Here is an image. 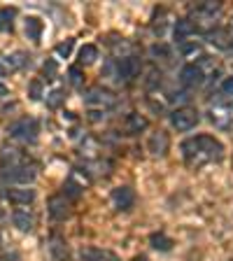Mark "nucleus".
I'll return each mask as SVG.
<instances>
[{
	"instance_id": "nucleus-9",
	"label": "nucleus",
	"mask_w": 233,
	"mask_h": 261,
	"mask_svg": "<svg viewBox=\"0 0 233 261\" xmlns=\"http://www.w3.org/2000/svg\"><path fill=\"white\" fill-rule=\"evenodd\" d=\"M47 212H49V217L54 219V222H63V219H68L70 217V212H72L70 198H65L63 194L51 196L49 203H47Z\"/></svg>"
},
{
	"instance_id": "nucleus-29",
	"label": "nucleus",
	"mask_w": 233,
	"mask_h": 261,
	"mask_svg": "<svg viewBox=\"0 0 233 261\" xmlns=\"http://www.w3.org/2000/svg\"><path fill=\"white\" fill-rule=\"evenodd\" d=\"M72 47H75V40H65V42L56 44V54L61 56V59H68L72 51Z\"/></svg>"
},
{
	"instance_id": "nucleus-1",
	"label": "nucleus",
	"mask_w": 233,
	"mask_h": 261,
	"mask_svg": "<svg viewBox=\"0 0 233 261\" xmlns=\"http://www.w3.org/2000/svg\"><path fill=\"white\" fill-rule=\"evenodd\" d=\"M179 149H182L187 166H191V168H201L205 163H217L224 159V145L212 136L187 138Z\"/></svg>"
},
{
	"instance_id": "nucleus-18",
	"label": "nucleus",
	"mask_w": 233,
	"mask_h": 261,
	"mask_svg": "<svg viewBox=\"0 0 233 261\" xmlns=\"http://www.w3.org/2000/svg\"><path fill=\"white\" fill-rule=\"evenodd\" d=\"M0 63L5 65V68H10V70H21L23 65L31 63V56H28L26 51H12V54L3 56V61H0Z\"/></svg>"
},
{
	"instance_id": "nucleus-25",
	"label": "nucleus",
	"mask_w": 233,
	"mask_h": 261,
	"mask_svg": "<svg viewBox=\"0 0 233 261\" xmlns=\"http://www.w3.org/2000/svg\"><path fill=\"white\" fill-rule=\"evenodd\" d=\"M77 56H80V59H77V61H80V68H82V65H91L93 61L98 59V47H96V44H84V47L80 49V54H77Z\"/></svg>"
},
{
	"instance_id": "nucleus-13",
	"label": "nucleus",
	"mask_w": 233,
	"mask_h": 261,
	"mask_svg": "<svg viewBox=\"0 0 233 261\" xmlns=\"http://www.w3.org/2000/svg\"><path fill=\"white\" fill-rule=\"evenodd\" d=\"M49 254L54 256L56 261H70V245L61 233H51L49 238Z\"/></svg>"
},
{
	"instance_id": "nucleus-15",
	"label": "nucleus",
	"mask_w": 233,
	"mask_h": 261,
	"mask_svg": "<svg viewBox=\"0 0 233 261\" xmlns=\"http://www.w3.org/2000/svg\"><path fill=\"white\" fill-rule=\"evenodd\" d=\"M205 40L217 49H228L233 44V40H231L226 28H210V31L205 33Z\"/></svg>"
},
{
	"instance_id": "nucleus-17",
	"label": "nucleus",
	"mask_w": 233,
	"mask_h": 261,
	"mask_svg": "<svg viewBox=\"0 0 233 261\" xmlns=\"http://www.w3.org/2000/svg\"><path fill=\"white\" fill-rule=\"evenodd\" d=\"M124 126H126V133H128V136H138V133H142V130H147V126H149V121H147V117H142V114H138V112H131L128 117H126Z\"/></svg>"
},
{
	"instance_id": "nucleus-6",
	"label": "nucleus",
	"mask_w": 233,
	"mask_h": 261,
	"mask_svg": "<svg viewBox=\"0 0 233 261\" xmlns=\"http://www.w3.org/2000/svg\"><path fill=\"white\" fill-rule=\"evenodd\" d=\"M89 185H91V177L87 175V170L75 168L70 173V177L65 179L63 196H65V198H70V201H75V198H80V196L84 194V187H89Z\"/></svg>"
},
{
	"instance_id": "nucleus-23",
	"label": "nucleus",
	"mask_w": 233,
	"mask_h": 261,
	"mask_svg": "<svg viewBox=\"0 0 233 261\" xmlns=\"http://www.w3.org/2000/svg\"><path fill=\"white\" fill-rule=\"evenodd\" d=\"M16 19L14 7H0V33H12Z\"/></svg>"
},
{
	"instance_id": "nucleus-5",
	"label": "nucleus",
	"mask_w": 233,
	"mask_h": 261,
	"mask_svg": "<svg viewBox=\"0 0 233 261\" xmlns=\"http://www.w3.org/2000/svg\"><path fill=\"white\" fill-rule=\"evenodd\" d=\"M168 119H170V126H173L175 130L187 133V130L196 128V124L201 121V114H198V110H194V108H177L168 114Z\"/></svg>"
},
{
	"instance_id": "nucleus-16",
	"label": "nucleus",
	"mask_w": 233,
	"mask_h": 261,
	"mask_svg": "<svg viewBox=\"0 0 233 261\" xmlns=\"http://www.w3.org/2000/svg\"><path fill=\"white\" fill-rule=\"evenodd\" d=\"M170 147V138L166 130H159V133H154L152 138H149V152L154 154V156H163V154L168 152Z\"/></svg>"
},
{
	"instance_id": "nucleus-19",
	"label": "nucleus",
	"mask_w": 233,
	"mask_h": 261,
	"mask_svg": "<svg viewBox=\"0 0 233 261\" xmlns=\"http://www.w3.org/2000/svg\"><path fill=\"white\" fill-rule=\"evenodd\" d=\"M12 224H14L19 231H33V226H35V217H33L28 210H14L12 212Z\"/></svg>"
},
{
	"instance_id": "nucleus-12",
	"label": "nucleus",
	"mask_w": 233,
	"mask_h": 261,
	"mask_svg": "<svg viewBox=\"0 0 233 261\" xmlns=\"http://www.w3.org/2000/svg\"><path fill=\"white\" fill-rule=\"evenodd\" d=\"M112 203L119 212H128L136 205V191L131 187H117V189H112Z\"/></svg>"
},
{
	"instance_id": "nucleus-34",
	"label": "nucleus",
	"mask_w": 233,
	"mask_h": 261,
	"mask_svg": "<svg viewBox=\"0 0 233 261\" xmlns=\"http://www.w3.org/2000/svg\"><path fill=\"white\" fill-rule=\"evenodd\" d=\"M7 93H10V89H7L5 84H3V82H0V98H5Z\"/></svg>"
},
{
	"instance_id": "nucleus-7",
	"label": "nucleus",
	"mask_w": 233,
	"mask_h": 261,
	"mask_svg": "<svg viewBox=\"0 0 233 261\" xmlns=\"http://www.w3.org/2000/svg\"><path fill=\"white\" fill-rule=\"evenodd\" d=\"M84 103H87L89 108H112V105L117 103V96L105 87H91L84 93Z\"/></svg>"
},
{
	"instance_id": "nucleus-10",
	"label": "nucleus",
	"mask_w": 233,
	"mask_h": 261,
	"mask_svg": "<svg viewBox=\"0 0 233 261\" xmlns=\"http://www.w3.org/2000/svg\"><path fill=\"white\" fill-rule=\"evenodd\" d=\"M0 196L5 201L14 203V205H28V203L35 201V189H28V187H10V189H0Z\"/></svg>"
},
{
	"instance_id": "nucleus-31",
	"label": "nucleus",
	"mask_w": 233,
	"mask_h": 261,
	"mask_svg": "<svg viewBox=\"0 0 233 261\" xmlns=\"http://www.w3.org/2000/svg\"><path fill=\"white\" fill-rule=\"evenodd\" d=\"M42 75H44V80H54V75H56V61L54 59H49L47 63L42 65Z\"/></svg>"
},
{
	"instance_id": "nucleus-33",
	"label": "nucleus",
	"mask_w": 233,
	"mask_h": 261,
	"mask_svg": "<svg viewBox=\"0 0 233 261\" xmlns=\"http://www.w3.org/2000/svg\"><path fill=\"white\" fill-rule=\"evenodd\" d=\"M0 261H19V254H16V252H10L5 259H0Z\"/></svg>"
},
{
	"instance_id": "nucleus-32",
	"label": "nucleus",
	"mask_w": 233,
	"mask_h": 261,
	"mask_svg": "<svg viewBox=\"0 0 233 261\" xmlns=\"http://www.w3.org/2000/svg\"><path fill=\"white\" fill-rule=\"evenodd\" d=\"M222 93L224 96H233V77H226L222 82Z\"/></svg>"
},
{
	"instance_id": "nucleus-28",
	"label": "nucleus",
	"mask_w": 233,
	"mask_h": 261,
	"mask_svg": "<svg viewBox=\"0 0 233 261\" xmlns=\"http://www.w3.org/2000/svg\"><path fill=\"white\" fill-rule=\"evenodd\" d=\"M28 96H31V100H40L42 98V80H33L28 84Z\"/></svg>"
},
{
	"instance_id": "nucleus-30",
	"label": "nucleus",
	"mask_w": 233,
	"mask_h": 261,
	"mask_svg": "<svg viewBox=\"0 0 233 261\" xmlns=\"http://www.w3.org/2000/svg\"><path fill=\"white\" fill-rule=\"evenodd\" d=\"M152 56L154 59H170V49L166 44H154L152 47Z\"/></svg>"
},
{
	"instance_id": "nucleus-21",
	"label": "nucleus",
	"mask_w": 233,
	"mask_h": 261,
	"mask_svg": "<svg viewBox=\"0 0 233 261\" xmlns=\"http://www.w3.org/2000/svg\"><path fill=\"white\" fill-rule=\"evenodd\" d=\"M194 33H196V26L189 21V19H177V23H175V28H173V35L179 44L187 42V38L194 35Z\"/></svg>"
},
{
	"instance_id": "nucleus-4",
	"label": "nucleus",
	"mask_w": 233,
	"mask_h": 261,
	"mask_svg": "<svg viewBox=\"0 0 233 261\" xmlns=\"http://www.w3.org/2000/svg\"><path fill=\"white\" fill-rule=\"evenodd\" d=\"M114 68V75H117V80L124 82V84H128V82L138 80L142 72V61L138 59V56L128 54V56H121L117 63L112 65Z\"/></svg>"
},
{
	"instance_id": "nucleus-3",
	"label": "nucleus",
	"mask_w": 233,
	"mask_h": 261,
	"mask_svg": "<svg viewBox=\"0 0 233 261\" xmlns=\"http://www.w3.org/2000/svg\"><path fill=\"white\" fill-rule=\"evenodd\" d=\"M38 133H40V124L33 117H21V119L12 121L7 126V136L14 138V140H21V142H31V145L38 140Z\"/></svg>"
},
{
	"instance_id": "nucleus-11",
	"label": "nucleus",
	"mask_w": 233,
	"mask_h": 261,
	"mask_svg": "<svg viewBox=\"0 0 233 261\" xmlns=\"http://www.w3.org/2000/svg\"><path fill=\"white\" fill-rule=\"evenodd\" d=\"M179 82L189 89H196L205 82V72H203V68L198 63H187L185 68L179 70Z\"/></svg>"
},
{
	"instance_id": "nucleus-20",
	"label": "nucleus",
	"mask_w": 233,
	"mask_h": 261,
	"mask_svg": "<svg viewBox=\"0 0 233 261\" xmlns=\"http://www.w3.org/2000/svg\"><path fill=\"white\" fill-rule=\"evenodd\" d=\"M222 12V3H201V5L196 7V16L203 19V21H215V16Z\"/></svg>"
},
{
	"instance_id": "nucleus-24",
	"label": "nucleus",
	"mask_w": 233,
	"mask_h": 261,
	"mask_svg": "<svg viewBox=\"0 0 233 261\" xmlns=\"http://www.w3.org/2000/svg\"><path fill=\"white\" fill-rule=\"evenodd\" d=\"M149 245H152L154 250H159V252H170L173 250V238H168L166 233H152L149 236Z\"/></svg>"
},
{
	"instance_id": "nucleus-22",
	"label": "nucleus",
	"mask_w": 233,
	"mask_h": 261,
	"mask_svg": "<svg viewBox=\"0 0 233 261\" xmlns=\"http://www.w3.org/2000/svg\"><path fill=\"white\" fill-rule=\"evenodd\" d=\"M42 28H44V23L40 21L38 16H28L26 19V38L33 40V42H40V38H42Z\"/></svg>"
},
{
	"instance_id": "nucleus-8",
	"label": "nucleus",
	"mask_w": 233,
	"mask_h": 261,
	"mask_svg": "<svg viewBox=\"0 0 233 261\" xmlns=\"http://www.w3.org/2000/svg\"><path fill=\"white\" fill-rule=\"evenodd\" d=\"M210 121L222 130H231L233 128V105L215 103L210 108Z\"/></svg>"
},
{
	"instance_id": "nucleus-2",
	"label": "nucleus",
	"mask_w": 233,
	"mask_h": 261,
	"mask_svg": "<svg viewBox=\"0 0 233 261\" xmlns=\"http://www.w3.org/2000/svg\"><path fill=\"white\" fill-rule=\"evenodd\" d=\"M38 177V170L35 166H28V163H16V166H7V168L0 170V182L3 185H31Z\"/></svg>"
},
{
	"instance_id": "nucleus-27",
	"label": "nucleus",
	"mask_w": 233,
	"mask_h": 261,
	"mask_svg": "<svg viewBox=\"0 0 233 261\" xmlns=\"http://www.w3.org/2000/svg\"><path fill=\"white\" fill-rule=\"evenodd\" d=\"M68 77H70L72 87H82V84H84V72H82L80 65H72L70 70H68Z\"/></svg>"
},
{
	"instance_id": "nucleus-26",
	"label": "nucleus",
	"mask_w": 233,
	"mask_h": 261,
	"mask_svg": "<svg viewBox=\"0 0 233 261\" xmlns=\"http://www.w3.org/2000/svg\"><path fill=\"white\" fill-rule=\"evenodd\" d=\"M63 100H65V91H63V89H54V91L47 96V108L56 110L61 103H63Z\"/></svg>"
},
{
	"instance_id": "nucleus-37",
	"label": "nucleus",
	"mask_w": 233,
	"mask_h": 261,
	"mask_svg": "<svg viewBox=\"0 0 233 261\" xmlns=\"http://www.w3.org/2000/svg\"><path fill=\"white\" fill-rule=\"evenodd\" d=\"M228 28H231V33H233V19H231V26H228Z\"/></svg>"
},
{
	"instance_id": "nucleus-14",
	"label": "nucleus",
	"mask_w": 233,
	"mask_h": 261,
	"mask_svg": "<svg viewBox=\"0 0 233 261\" xmlns=\"http://www.w3.org/2000/svg\"><path fill=\"white\" fill-rule=\"evenodd\" d=\"M82 261H121L119 256L110 250H100V247H82L80 250Z\"/></svg>"
},
{
	"instance_id": "nucleus-35",
	"label": "nucleus",
	"mask_w": 233,
	"mask_h": 261,
	"mask_svg": "<svg viewBox=\"0 0 233 261\" xmlns=\"http://www.w3.org/2000/svg\"><path fill=\"white\" fill-rule=\"evenodd\" d=\"M133 261H149V259H147L145 254H140V256H136V259H133Z\"/></svg>"
},
{
	"instance_id": "nucleus-36",
	"label": "nucleus",
	"mask_w": 233,
	"mask_h": 261,
	"mask_svg": "<svg viewBox=\"0 0 233 261\" xmlns=\"http://www.w3.org/2000/svg\"><path fill=\"white\" fill-rule=\"evenodd\" d=\"M0 77H5V65L0 63Z\"/></svg>"
}]
</instances>
